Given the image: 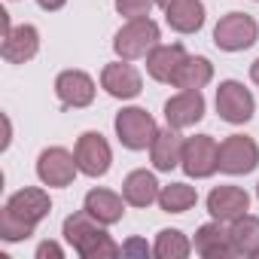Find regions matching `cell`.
<instances>
[{
	"label": "cell",
	"mask_w": 259,
	"mask_h": 259,
	"mask_svg": "<svg viewBox=\"0 0 259 259\" xmlns=\"http://www.w3.org/2000/svg\"><path fill=\"white\" fill-rule=\"evenodd\" d=\"M49 195L43 189H19L4 213H0V235L4 241H19V238H28L34 232V226L49 213Z\"/></svg>",
	"instance_id": "obj_1"
},
{
	"label": "cell",
	"mask_w": 259,
	"mask_h": 259,
	"mask_svg": "<svg viewBox=\"0 0 259 259\" xmlns=\"http://www.w3.org/2000/svg\"><path fill=\"white\" fill-rule=\"evenodd\" d=\"M64 238L85 259H113V256L122 253V247L98 226V220L85 207L79 213H73V217L64 220Z\"/></svg>",
	"instance_id": "obj_2"
},
{
	"label": "cell",
	"mask_w": 259,
	"mask_h": 259,
	"mask_svg": "<svg viewBox=\"0 0 259 259\" xmlns=\"http://www.w3.org/2000/svg\"><path fill=\"white\" fill-rule=\"evenodd\" d=\"M159 46V25L153 19H132L113 40V49L122 61H135L144 58L147 52H153Z\"/></svg>",
	"instance_id": "obj_3"
},
{
	"label": "cell",
	"mask_w": 259,
	"mask_h": 259,
	"mask_svg": "<svg viewBox=\"0 0 259 259\" xmlns=\"http://www.w3.org/2000/svg\"><path fill=\"white\" fill-rule=\"evenodd\" d=\"M116 135L128 150H147V147H153L159 128H156V119L147 110L128 107L116 116Z\"/></svg>",
	"instance_id": "obj_4"
},
{
	"label": "cell",
	"mask_w": 259,
	"mask_h": 259,
	"mask_svg": "<svg viewBox=\"0 0 259 259\" xmlns=\"http://www.w3.org/2000/svg\"><path fill=\"white\" fill-rule=\"evenodd\" d=\"M256 34H259V28H256V22H253L250 16H244V13H229V16H223V19L217 22V28H213V43H217L220 49H226V52H241V49H247V46L256 43Z\"/></svg>",
	"instance_id": "obj_5"
},
{
	"label": "cell",
	"mask_w": 259,
	"mask_h": 259,
	"mask_svg": "<svg viewBox=\"0 0 259 259\" xmlns=\"http://www.w3.org/2000/svg\"><path fill=\"white\" fill-rule=\"evenodd\" d=\"M180 162H183V171L189 177H210L220 168V144L210 135L189 138V141H183Z\"/></svg>",
	"instance_id": "obj_6"
},
{
	"label": "cell",
	"mask_w": 259,
	"mask_h": 259,
	"mask_svg": "<svg viewBox=\"0 0 259 259\" xmlns=\"http://www.w3.org/2000/svg\"><path fill=\"white\" fill-rule=\"evenodd\" d=\"M259 165V147L244 138V135H232L220 144V171L226 174H250Z\"/></svg>",
	"instance_id": "obj_7"
},
{
	"label": "cell",
	"mask_w": 259,
	"mask_h": 259,
	"mask_svg": "<svg viewBox=\"0 0 259 259\" xmlns=\"http://www.w3.org/2000/svg\"><path fill=\"white\" fill-rule=\"evenodd\" d=\"M253 107H256L253 104V95L241 82H235V79L220 82V89H217V110H220V116L226 122H232V125L247 122L253 116Z\"/></svg>",
	"instance_id": "obj_8"
},
{
	"label": "cell",
	"mask_w": 259,
	"mask_h": 259,
	"mask_svg": "<svg viewBox=\"0 0 259 259\" xmlns=\"http://www.w3.org/2000/svg\"><path fill=\"white\" fill-rule=\"evenodd\" d=\"M79 165H76V156H70L67 150L61 147H52V150H43L40 153V162H37V174L46 186H70L73 177H76Z\"/></svg>",
	"instance_id": "obj_9"
},
{
	"label": "cell",
	"mask_w": 259,
	"mask_h": 259,
	"mask_svg": "<svg viewBox=\"0 0 259 259\" xmlns=\"http://www.w3.org/2000/svg\"><path fill=\"white\" fill-rule=\"evenodd\" d=\"M76 165H79V171L82 174H89V177H101V174H107V168H110V144L98 135V132H85L79 141H76Z\"/></svg>",
	"instance_id": "obj_10"
},
{
	"label": "cell",
	"mask_w": 259,
	"mask_h": 259,
	"mask_svg": "<svg viewBox=\"0 0 259 259\" xmlns=\"http://www.w3.org/2000/svg\"><path fill=\"white\" fill-rule=\"evenodd\" d=\"M247 207H250V195L238 186H217L207 195V210L220 223H235L238 217L247 213Z\"/></svg>",
	"instance_id": "obj_11"
},
{
	"label": "cell",
	"mask_w": 259,
	"mask_h": 259,
	"mask_svg": "<svg viewBox=\"0 0 259 259\" xmlns=\"http://www.w3.org/2000/svg\"><path fill=\"white\" fill-rule=\"evenodd\" d=\"M204 116V98L198 89H183L165 104V119L171 128H189Z\"/></svg>",
	"instance_id": "obj_12"
},
{
	"label": "cell",
	"mask_w": 259,
	"mask_h": 259,
	"mask_svg": "<svg viewBox=\"0 0 259 259\" xmlns=\"http://www.w3.org/2000/svg\"><path fill=\"white\" fill-rule=\"evenodd\" d=\"M55 92L64 107H89L95 98V82L82 70H64L55 79Z\"/></svg>",
	"instance_id": "obj_13"
},
{
	"label": "cell",
	"mask_w": 259,
	"mask_h": 259,
	"mask_svg": "<svg viewBox=\"0 0 259 259\" xmlns=\"http://www.w3.org/2000/svg\"><path fill=\"white\" fill-rule=\"evenodd\" d=\"M37 49H40L37 28L34 25H19L4 37V49L0 52H4V58L13 61V64H25V61H31L37 55Z\"/></svg>",
	"instance_id": "obj_14"
},
{
	"label": "cell",
	"mask_w": 259,
	"mask_h": 259,
	"mask_svg": "<svg viewBox=\"0 0 259 259\" xmlns=\"http://www.w3.org/2000/svg\"><path fill=\"white\" fill-rule=\"evenodd\" d=\"M101 82H104V89H107L113 98H122V101L141 95V73H138L132 64H125V61L107 64L104 73H101Z\"/></svg>",
	"instance_id": "obj_15"
},
{
	"label": "cell",
	"mask_w": 259,
	"mask_h": 259,
	"mask_svg": "<svg viewBox=\"0 0 259 259\" xmlns=\"http://www.w3.org/2000/svg\"><path fill=\"white\" fill-rule=\"evenodd\" d=\"M186 58H189V55H186V49H183L180 43H174V46H156V49L147 55V70H150L153 79L171 82V79L177 76V70L183 67Z\"/></svg>",
	"instance_id": "obj_16"
},
{
	"label": "cell",
	"mask_w": 259,
	"mask_h": 259,
	"mask_svg": "<svg viewBox=\"0 0 259 259\" xmlns=\"http://www.w3.org/2000/svg\"><path fill=\"white\" fill-rule=\"evenodd\" d=\"M195 250L201 253V256H207V259H220V256H232L235 253V244H232V235L220 226V220L217 223H207V226H201L198 229V235H195Z\"/></svg>",
	"instance_id": "obj_17"
},
{
	"label": "cell",
	"mask_w": 259,
	"mask_h": 259,
	"mask_svg": "<svg viewBox=\"0 0 259 259\" xmlns=\"http://www.w3.org/2000/svg\"><path fill=\"white\" fill-rule=\"evenodd\" d=\"M150 153H153V165L159 171L177 168L180 165V156H183V138L177 135V128L168 125V132H159L156 141H153V147H150Z\"/></svg>",
	"instance_id": "obj_18"
},
{
	"label": "cell",
	"mask_w": 259,
	"mask_h": 259,
	"mask_svg": "<svg viewBox=\"0 0 259 259\" xmlns=\"http://www.w3.org/2000/svg\"><path fill=\"white\" fill-rule=\"evenodd\" d=\"M165 19L174 31L180 34H192L204 25V7L201 0H174V4L165 10Z\"/></svg>",
	"instance_id": "obj_19"
},
{
	"label": "cell",
	"mask_w": 259,
	"mask_h": 259,
	"mask_svg": "<svg viewBox=\"0 0 259 259\" xmlns=\"http://www.w3.org/2000/svg\"><path fill=\"white\" fill-rule=\"evenodd\" d=\"M85 210L101 223V226H110V223H119L122 213H125V204L116 192L110 189H92L85 195Z\"/></svg>",
	"instance_id": "obj_20"
},
{
	"label": "cell",
	"mask_w": 259,
	"mask_h": 259,
	"mask_svg": "<svg viewBox=\"0 0 259 259\" xmlns=\"http://www.w3.org/2000/svg\"><path fill=\"white\" fill-rule=\"evenodd\" d=\"M122 195L128 204H135V207H147L159 198V183L150 171H132L125 177L122 183Z\"/></svg>",
	"instance_id": "obj_21"
},
{
	"label": "cell",
	"mask_w": 259,
	"mask_h": 259,
	"mask_svg": "<svg viewBox=\"0 0 259 259\" xmlns=\"http://www.w3.org/2000/svg\"><path fill=\"white\" fill-rule=\"evenodd\" d=\"M232 235V244H235V253H244V256H259V217H238L229 229Z\"/></svg>",
	"instance_id": "obj_22"
},
{
	"label": "cell",
	"mask_w": 259,
	"mask_h": 259,
	"mask_svg": "<svg viewBox=\"0 0 259 259\" xmlns=\"http://www.w3.org/2000/svg\"><path fill=\"white\" fill-rule=\"evenodd\" d=\"M210 76H213V67H210L207 58H186L183 67L177 70V76L171 79V85H177V89H201V85L210 82Z\"/></svg>",
	"instance_id": "obj_23"
},
{
	"label": "cell",
	"mask_w": 259,
	"mask_h": 259,
	"mask_svg": "<svg viewBox=\"0 0 259 259\" xmlns=\"http://www.w3.org/2000/svg\"><path fill=\"white\" fill-rule=\"evenodd\" d=\"M195 201H198V192H195L192 186H186V183H171V186H165V189L159 192V204H162V210H168V213H183V210H189Z\"/></svg>",
	"instance_id": "obj_24"
},
{
	"label": "cell",
	"mask_w": 259,
	"mask_h": 259,
	"mask_svg": "<svg viewBox=\"0 0 259 259\" xmlns=\"http://www.w3.org/2000/svg\"><path fill=\"white\" fill-rule=\"evenodd\" d=\"M189 241L183 238V232H177V229H165V232H159V241H156V256L159 259H183V256H189Z\"/></svg>",
	"instance_id": "obj_25"
},
{
	"label": "cell",
	"mask_w": 259,
	"mask_h": 259,
	"mask_svg": "<svg viewBox=\"0 0 259 259\" xmlns=\"http://www.w3.org/2000/svg\"><path fill=\"white\" fill-rule=\"evenodd\" d=\"M156 0H116V10L128 19H144Z\"/></svg>",
	"instance_id": "obj_26"
},
{
	"label": "cell",
	"mask_w": 259,
	"mask_h": 259,
	"mask_svg": "<svg viewBox=\"0 0 259 259\" xmlns=\"http://www.w3.org/2000/svg\"><path fill=\"white\" fill-rule=\"evenodd\" d=\"M150 253V247H147V241H128V244H122V256H147Z\"/></svg>",
	"instance_id": "obj_27"
},
{
	"label": "cell",
	"mask_w": 259,
	"mask_h": 259,
	"mask_svg": "<svg viewBox=\"0 0 259 259\" xmlns=\"http://www.w3.org/2000/svg\"><path fill=\"white\" fill-rule=\"evenodd\" d=\"M61 259V247L55 244V241H43L40 247H37V259Z\"/></svg>",
	"instance_id": "obj_28"
},
{
	"label": "cell",
	"mask_w": 259,
	"mask_h": 259,
	"mask_svg": "<svg viewBox=\"0 0 259 259\" xmlns=\"http://www.w3.org/2000/svg\"><path fill=\"white\" fill-rule=\"evenodd\" d=\"M37 4H40L43 10H61V7H64V0H37Z\"/></svg>",
	"instance_id": "obj_29"
},
{
	"label": "cell",
	"mask_w": 259,
	"mask_h": 259,
	"mask_svg": "<svg viewBox=\"0 0 259 259\" xmlns=\"http://www.w3.org/2000/svg\"><path fill=\"white\" fill-rule=\"evenodd\" d=\"M250 79H253V82L259 85V58H256V61L250 64Z\"/></svg>",
	"instance_id": "obj_30"
},
{
	"label": "cell",
	"mask_w": 259,
	"mask_h": 259,
	"mask_svg": "<svg viewBox=\"0 0 259 259\" xmlns=\"http://www.w3.org/2000/svg\"><path fill=\"white\" fill-rule=\"evenodd\" d=\"M156 4H159V7H162V10H168V7H171V4H174V0H156Z\"/></svg>",
	"instance_id": "obj_31"
},
{
	"label": "cell",
	"mask_w": 259,
	"mask_h": 259,
	"mask_svg": "<svg viewBox=\"0 0 259 259\" xmlns=\"http://www.w3.org/2000/svg\"><path fill=\"white\" fill-rule=\"evenodd\" d=\"M256 192H259V186H256Z\"/></svg>",
	"instance_id": "obj_32"
}]
</instances>
